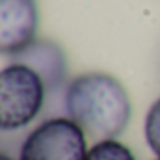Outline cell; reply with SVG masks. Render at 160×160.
Segmentation results:
<instances>
[{"mask_svg": "<svg viewBox=\"0 0 160 160\" xmlns=\"http://www.w3.org/2000/svg\"><path fill=\"white\" fill-rule=\"evenodd\" d=\"M66 117L79 124L89 139H117L132 115L130 96L111 73L85 72L75 75L64 92Z\"/></svg>", "mask_w": 160, "mask_h": 160, "instance_id": "obj_1", "label": "cell"}, {"mask_svg": "<svg viewBox=\"0 0 160 160\" xmlns=\"http://www.w3.org/2000/svg\"><path fill=\"white\" fill-rule=\"evenodd\" d=\"M47 85L23 62H10L0 72V128L4 132L28 126L42 111Z\"/></svg>", "mask_w": 160, "mask_h": 160, "instance_id": "obj_2", "label": "cell"}, {"mask_svg": "<svg viewBox=\"0 0 160 160\" xmlns=\"http://www.w3.org/2000/svg\"><path fill=\"white\" fill-rule=\"evenodd\" d=\"M89 138L70 117L40 122L23 141L19 160H85Z\"/></svg>", "mask_w": 160, "mask_h": 160, "instance_id": "obj_3", "label": "cell"}, {"mask_svg": "<svg viewBox=\"0 0 160 160\" xmlns=\"http://www.w3.org/2000/svg\"><path fill=\"white\" fill-rule=\"evenodd\" d=\"M36 0H0V51L19 55L36 42Z\"/></svg>", "mask_w": 160, "mask_h": 160, "instance_id": "obj_4", "label": "cell"}, {"mask_svg": "<svg viewBox=\"0 0 160 160\" xmlns=\"http://www.w3.org/2000/svg\"><path fill=\"white\" fill-rule=\"evenodd\" d=\"M15 62H23L36 70L45 81L47 89H53L64 81L66 75V60L64 53L53 42H34L23 53L15 55Z\"/></svg>", "mask_w": 160, "mask_h": 160, "instance_id": "obj_5", "label": "cell"}, {"mask_svg": "<svg viewBox=\"0 0 160 160\" xmlns=\"http://www.w3.org/2000/svg\"><path fill=\"white\" fill-rule=\"evenodd\" d=\"M85 160H136V156L122 141L102 139L89 147Z\"/></svg>", "mask_w": 160, "mask_h": 160, "instance_id": "obj_6", "label": "cell"}, {"mask_svg": "<svg viewBox=\"0 0 160 160\" xmlns=\"http://www.w3.org/2000/svg\"><path fill=\"white\" fill-rule=\"evenodd\" d=\"M143 134H145V141L149 149L156 154V158H160V98L149 108L145 115Z\"/></svg>", "mask_w": 160, "mask_h": 160, "instance_id": "obj_7", "label": "cell"}, {"mask_svg": "<svg viewBox=\"0 0 160 160\" xmlns=\"http://www.w3.org/2000/svg\"><path fill=\"white\" fill-rule=\"evenodd\" d=\"M0 160H13L12 156H8V154H2V156H0Z\"/></svg>", "mask_w": 160, "mask_h": 160, "instance_id": "obj_8", "label": "cell"}, {"mask_svg": "<svg viewBox=\"0 0 160 160\" xmlns=\"http://www.w3.org/2000/svg\"><path fill=\"white\" fill-rule=\"evenodd\" d=\"M156 160H160V158H156Z\"/></svg>", "mask_w": 160, "mask_h": 160, "instance_id": "obj_9", "label": "cell"}]
</instances>
